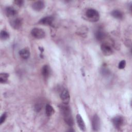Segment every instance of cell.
<instances>
[{"instance_id": "3", "label": "cell", "mask_w": 132, "mask_h": 132, "mask_svg": "<svg viewBox=\"0 0 132 132\" xmlns=\"http://www.w3.org/2000/svg\"><path fill=\"white\" fill-rule=\"evenodd\" d=\"M31 34L33 37L37 39H41L45 37V32L41 28H34L31 31Z\"/></svg>"}, {"instance_id": "11", "label": "cell", "mask_w": 132, "mask_h": 132, "mask_svg": "<svg viewBox=\"0 0 132 132\" xmlns=\"http://www.w3.org/2000/svg\"><path fill=\"white\" fill-rule=\"evenodd\" d=\"M76 121L80 129L82 131H85L86 130V125L82 117L79 114H77L76 115Z\"/></svg>"}, {"instance_id": "1", "label": "cell", "mask_w": 132, "mask_h": 132, "mask_svg": "<svg viewBox=\"0 0 132 132\" xmlns=\"http://www.w3.org/2000/svg\"><path fill=\"white\" fill-rule=\"evenodd\" d=\"M59 108L63 115L65 123L69 126H73L74 120L72 116L71 109L67 104H62L59 106Z\"/></svg>"}, {"instance_id": "15", "label": "cell", "mask_w": 132, "mask_h": 132, "mask_svg": "<svg viewBox=\"0 0 132 132\" xmlns=\"http://www.w3.org/2000/svg\"><path fill=\"white\" fill-rule=\"evenodd\" d=\"M19 53L20 56L24 59H27L30 56V52L29 50L27 48L22 49L19 51Z\"/></svg>"}, {"instance_id": "7", "label": "cell", "mask_w": 132, "mask_h": 132, "mask_svg": "<svg viewBox=\"0 0 132 132\" xmlns=\"http://www.w3.org/2000/svg\"><path fill=\"white\" fill-rule=\"evenodd\" d=\"M101 126V121L99 117L97 114L93 116L92 120V127L94 131H98Z\"/></svg>"}, {"instance_id": "24", "label": "cell", "mask_w": 132, "mask_h": 132, "mask_svg": "<svg viewBox=\"0 0 132 132\" xmlns=\"http://www.w3.org/2000/svg\"><path fill=\"white\" fill-rule=\"evenodd\" d=\"M41 106L39 104H37L35 106V109L37 111H39L41 109Z\"/></svg>"}, {"instance_id": "18", "label": "cell", "mask_w": 132, "mask_h": 132, "mask_svg": "<svg viewBox=\"0 0 132 132\" xmlns=\"http://www.w3.org/2000/svg\"><path fill=\"white\" fill-rule=\"evenodd\" d=\"M9 74L6 73H2L0 74V82L1 84H5L7 82L9 77Z\"/></svg>"}, {"instance_id": "8", "label": "cell", "mask_w": 132, "mask_h": 132, "mask_svg": "<svg viewBox=\"0 0 132 132\" xmlns=\"http://www.w3.org/2000/svg\"><path fill=\"white\" fill-rule=\"evenodd\" d=\"M10 23L13 28L17 29L21 27L22 25V20L20 18H14L10 21Z\"/></svg>"}, {"instance_id": "22", "label": "cell", "mask_w": 132, "mask_h": 132, "mask_svg": "<svg viewBox=\"0 0 132 132\" xmlns=\"http://www.w3.org/2000/svg\"><path fill=\"white\" fill-rule=\"evenodd\" d=\"M125 66H126V61L125 60H121L118 64V68L120 69H124L125 67Z\"/></svg>"}, {"instance_id": "5", "label": "cell", "mask_w": 132, "mask_h": 132, "mask_svg": "<svg viewBox=\"0 0 132 132\" xmlns=\"http://www.w3.org/2000/svg\"><path fill=\"white\" fill-rule=\"evenodd\" d=\"M101 49L103 54L105 56H109L113 53V50L111 46L107 43H103L101 46Z\"/></svg>"}, {"instance_id": "2", "label": "cell", "mask_w": 132, "mask_h": 132, "mask_svg": "<svg viewBox=\"0 0 132 132\" xmlns=\"http://www.w3.org/2000/svg\"><path fill=\"white\" fill-rule=\"evenodd\" d=\"M87 19L91 22H97L100 19L99 12L94 9H88L85 13Z\"/></svg>"}, {"instance_id": "19", "label": "cell", "mask_w": 132, "mask_h": 132, "mask_svg": "<svg viewBox=\"0 0 132 132\" xmlns=\"http://www.w3.org/2000/svg\"><path fill=\"white\" fill-rule=\"evenodd\" d=\"M0 37L2 40H6L9 38V34L5 30H2L0 33Z\"/></svg>"}, {"instance_id": "20", "label": "cell", "mask_w": 132, "mask_h": 132, "mask_svg": "<svg viewBox=\"0 0 132 132\" xmlns=\"http://www.w3.org/2000/svg\"><path fill=\"white\" fill-rule=\"evenodd\" d=\"M101 73L104 76H107L110 74L109 70L106 67H103L102 68L101 70Z\"/></svg>"}, {"instance_id": "9", "label": "cell", "mask_w": 132, "mask_h": 132, "mask_svg": "<svg viewBox=\"0 0 132 132\" xmlns=\"http://www.w3.org/2000/svg\"><path fill=\"white\" fill-rule=\"evenodd\" d=\"M45 7L44 3L41 1H38L34 2L32 5V8L37 11H40L44 9Z\"/></svg>"}, {"instance_id": "12", "label": "cell", "mask_w": 132, "mask_h": 132, "mask_svg": "<svg viewBox=\"0 0 132 132\" xmlns=\"http://www.w3.org/2000/svg\"><path fill=\"white\" fill-rule=\"evenodd\" d=\"M5 13L9 17H14L17 14V11L12 7H7L5 8Z\"/></svg>"}, {"instance_id": "6", "label": "cell", "mask_w": 132, "mask_h": 132, "mask_svg": "<svg viewBox=\"0 0 132 132\" xmlns=\"http://www.w3.org/2000/svg\"><path fill=\"white\" fill-rule=\"evenodd\" d=\"M60 97L63 104L67 105L70 102V96L69 92L67 89H63V90H62L60 94Z\"/></svg>"}, {"instance_id": "13", "label": "cell", "mask_w": 132, "mask_h": 132, "mask_svg": "<svg viewBox=\"0 0 132 132\" xmlns=\"http://www.w3.org/2000/svg\"><path fill=\"white\" fill-rule=\"evenodd\" d=\"M95 37L98 41L103 40L106 37L105 32L102 29H98L95 32Z\"/></svg>"}, {"instance_id": "23", "label": "cell", "mask_w": 132, "mask_h": 132, "mask_svg": "<svg viewBox=\"0 0 132 132\" xmlns=\"http://www.w3.org/2000/svg\"><path fill=\"white\" fill-rule=\"evenodd\" d=\"M14 3L18 6H22L23 5V3H24V1H22V0H16V1H14Z\"/></svg>"}, {"instance_id": "10", "label": "cell", "mask_w": 132, "mask_h": 132, "mask_svg": "<svg viewBox=\"0 0 132 132\" xmlns=\"http://www.w3.org/2000/svg\"><path fill=\"white\" fill-rule=\"evenodd\" d=\"M54 22V18L52 16H45L39 21V23L44 25H52Z\"/></svg>"}, {"instance_id": "21", "label": "cell", "mask_w": 132, "mask_h": 132, "mask_svg": "<svg viewBox=\"0 0 132 132\" xmlns=\"http://www.w3.org/2000/svg\"><path fill=\"white\" fill-rule=\"evenodd\" d=\"M7 117V114L6 112L3 113L0 118V124H2L6 120Z\"/></svg>"}, {"instance_id": "4", "label": "cell", "mask_w": 132, "mask_h": 132, "mask_svg": "<svg viewBox=\"0 0 132 132\" xmlns=\"http://www.w3.org/2000/svg\"><path fill=\"white\" fill-rule=\"evenodd\" d=\"M112 122L115 128L120 129L124 124V119L121 116H116L112 119Z\"/></svg>"}, {"instance_id": "17", "label": "cell", "mask_w": 132, "mask_h": 132, "mask_svg": "<svg viewBox=\"0 0 132 132\" xmlns=\"http://www.w3.org/2000/svg\"><path fill=\"white\" fill-rule=\"evenodd\" d=\"M55 112L53 107L50 104H47L45 106V113L47 116H51Z\"/></svg>"}, {"instance_id": "16", "label": "cell", "mask_w": 132, "mask_h": 132, "mask_svg": "<svg viewBox=\"0 0 132 132\" xmlns=\"http://www.w3.org/2000/svg\"><path fill=\"white\" fill-rule=\"evenodd\" d=\"M111 15L116 19H121L123 17V14L122 12L119 10H113L111 12Z\"/></svg>"}, {"instance_id": "14", "label": "cell", "mask_w": 132, "mask_h": 132, "mask_svg": "<svg viewBox=\"0 0 132 132\" xmlns=\"http://www.w3.org/2000/svg\"><path fill=\"white\" fill-rule=\"evenodd\" d=\"M51 74V70L48 65H44L42 69V74L45 79L48 78Z\"/></svg>"}]
</instances>
